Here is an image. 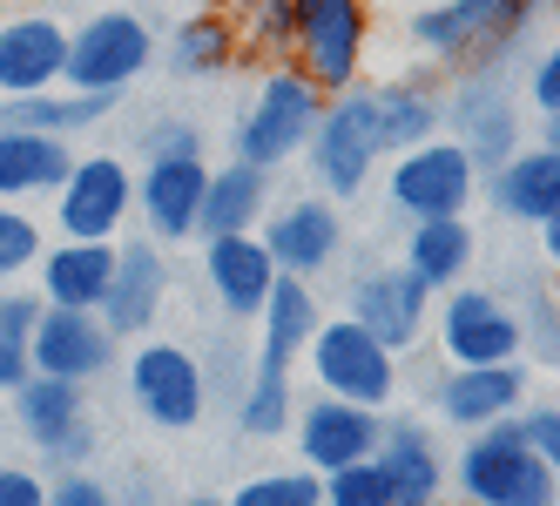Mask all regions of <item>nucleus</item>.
Returning a JSON list of instances; mask_svg holds the SVG:
<instances>
[{
	"label": "nucleus",
	"mask_w": 560,
	"mask_h": 506,
	"mask_svg": "<svg viewBox=\"0 0 560 506\" xmlns=\"http://www.w3.org/2000/svg\"><path fill=\"white\" fill-rule=\"evenodd\" d=\"M317 108H325V89H317L311 74L270 68L264 82H257V95H250V108L236 115L230 155H236V163H250V169H264V176H277L284 163L304 155V142L317 129Z\"/></svg>",
	"instance_id": "1"
},
{
	"label": "nucleus",
	"mask_w": 560,
	"mask_h": 506,
	"mask_svg": "<svg viewBox=\"0 0 560 506\" xmlns=\"http://www.w3.org/2000/svg\"><path fill=\"white\" fill-rule=\"evenodd\" d=\"M304 163H311L317 197H331V203H351L358 189L372 183V169L385 163V136H378V115H372V89L365 82L325 95L317 129L304 142Z\"/></svg>",
	"instance_id": "2"
},
{
	"label": "nucleus",
	"mask_w": 560,
	"mask_h": 506,
	"mask_svg": "<svg viewBox=\"0 0 560 506\" xmlns=\"http://www.w3.org/2000/svg\"><path fill=\"white\" fill-rule=\"evenodd\" d=\"M446 486L466 506H553V466L520 446L513 419L466 433L459 459H446Z\"/></svg>",
	"instance_id": "3"
},
{
	"label": "nucleus",
	"mask_w": 560,
	"mask_h": 506,
	"mask_svg": "<svg viewBox=\"0 0 560 506\" xmlns=\"http://www.w3.org/2000/svg\"><path fill=\"white\" fill-rule=\"evenodd\" d=\"M547 8V0H439V8H419L412 14V42L419 55L432 61H479V55H506L520 48L527 21Z\"/></svg>",
	"instance_id": "4"
},
{
	"label": "nucleus",
	"mask_w": 560,
	"mask_h": 506,
	"mask_svg": "<svg viewBox=\"0 0 560 506\" xmlns=\"http://www.w3.org/2000/svg\"><path fill=\"white\" fill-rule=\"evenodd\" d=\"M129 399L155 433H196V425H203V405H210V372L176 338H136Z\"/></svg>",
	"instance_id": "5"
},
{
	"label": "nucleus",
	"mask_w": 560,
	"mask_h": 506,
	"mask_svg": "<svg viewBox=\"0 0 560 506\" xmlns=\"http://www.w3.org/2000/svg\"><path fill=\"white\" fill-rule=\"evenodd\" d=\"M385 197L406 223H432V216H466L479 197V169L453 136H425L419 149H398L385 169Z\"/></svg>",
	"instance_id": "6"
},
{
	"label": "nucleus",
	"mask_w": 560,
	"mask_h": 506,
	"mask_svg": "<svg viewBox=\"0 0 560 506\" xmlns=\"http://www.w3.org/2000/svg\"><path fill=\"white\" fill-rule=\"evenodd\" d=\"M304 365L317 378V392L325 399H345V405H372L385 412L398 399V358L372 331H358L351 318H325L304 344Z\"/></svg>",
	"instance_id": "7"
},
{
	"label": "nucleus",
	"mask_w": 560,
	"mask_h": 506,
	"mask_svg": "<svg viewBox=\"0 0 560 506\" xmlns=\"http://www.w3.org/2000/svg\"><path fill=\"white\" fill-rule=\"evenodd\" d=\"M155 61V34L142 14L129 8H108L95 21H82L68 34V61H61V82L74 95H122L136 74H149Z\"/></svg>",
	"instance_id": "8"
},
{
	"label": "nucleus",
	"mask_w": 560,
	"mask_h": 506,
	"mask_svg": "<svg viewBox=\"0 0 560 506\" xmlns=\"http://www.w3.org/2000/svg\"><path fill=\"white\" fill-rule=\"evenodd\" d=\"M129 210H136V169H129V155H115V149L74 155V169L55 189L61 237H74V244H115V237H122V223H129Z\"/></svg>",
	"instance_id": "9"
},
{
	"label": "nucleus",
	"mask_w": 560,
	"mask_h": 506,
	"mask_svg": "<svg viewBox=\"0 0 560 506\" xmlns=\"http://www.w3.org/2000/svg\"><path fill=\"white\" fill-rule=\"evenodd\" d=\"M8 399H14V433L48 459V473H82V466L95 459V425H89L82 385L34 372L21 392H8Z\"/></svg>",
	"instance_id": "10"
},
{
	"label": "nucleus",
	"mask_w": 560,
	"mask_h": 506,
	"mask_svg": "<svg viewBox=\"0 0 560 506\" xmlns=\"http://www.w3.org/2000/svg\"><path fill=\"white\" fill-rule=\"evenodd\" d=\"M291 68L325 95L351 89L365 68V8L358 0H291Z\"/></svg>",
	"instance_id": "11"
},
{
	"label": "nucleus",
	"mask_w": 560,
	"mask_h": 506,
	"mask_svg": "<svg viewBox=\"0 0 560 506\" xmlns=\"http://www.w3.org/2000/svg\"><path fill=\"white\" fill-rule=\"evenodd\" d=\"M439 352L446 365H513L527 352L520 310L493 284H453L439 297Z\"/></svg>",
	"instance_id": "12"
},
{
	"label": "nucleus",
	"mask_w": 560,
	"mask_h": 506,
	"mask_svg": "<svg viewBox=\"0 0 560 506\" xmlns=\"http://www.w3.org/2000/svg\"><path fill=\"white\" fill-rule=\"evenodd\" d=\"M345 318L358 331H372L392 358H406L425 338V325H432V291L412 278L406 263H365L351 278V291H345Z\"/></svg>",
	"instance_id": "13"
},
{
	"label": "nucleus",
	"mask_w": 560,
	"mask_h": 506,
	"mask_svg": "<svg viewBox=\"0 0 560 506\" xmlns=\"http://www.w3.org/2000/svg\"><path fill=\"white\" fill-rule=\"evenodd\" d=\"M170 284H176V270H170L163 244L115 237V278H108V291L95 304V318L108 325L115 344H122V338H149L155 318H163V304H170Z\"/></svg>",
	"instance_id": "14"
},
{
	"label": "nucleus",
	"mask_w": 560,
	"mask_h": 506,
	"mask_svg": "<svg viewBox=\"0 0 560 506\" xmlns=\"http://www.w3.org/2000/svg\"><path fill=\"white\" fill-rule=\"evenodd\" d=\"M527 385H534V372L520 358L513 365H446L425 385V405L439 412V425H453V433H479V425L513 419L527 405Z\"/></svg>",
	"instance_id": "15"
},
{
	"label": "nucleus",
	"mask_w": 560,
	"mask_h": 506,
	"mask_svg": "<svg viewBox=\"0 0 560 506\" xmlns=\"http://www.w3.org/2000/svg\"><path fill=\"white\" fill-rule=\"evenodd\" d=\"M378 473H385V493L392 506H446V452H439V433H432V419L419 412H385L378 425Z\"/></svg>",
	"instance_id": "16"
},
{
	"label": "nucleus",
	"mask_w": 560,
	"mask_h": 506,
	"mask_svg": "<svg viewBox=\"0 0 560 506\" xmlns=\"http://www.w3.org/2000/svg\"><path fill=\"white\" fill-rule=\"evenodd\" d=\"M439 115H453V142L472 155L479 176H493L506 155L520 149V122H513V102L493 82V61H466V82L439 102Z\"/></svg>",
	"instance_id": "17"
},
{
	"label": "nucleus",
	"mask_w": 560,
	"mask_h": 506,
	"mask_svg": "<svg viewBox=\"0 0 560 506\" xmlns=\"http://www.w3.org/2000/svg\"><path fill=\"white\" fill-rule=\"evenodd\" d=\"M257 244L284 278H317L345 250V216L331 197H291V203H270V216L257 223Z\"/></svg>",
	"instance_id": "18"
},
{
	"label": "nucleus",
	"mask_w": 560,
	"mask_h": 506,
	"mask_svg": "<svg viewBox=\"0 0 560 506\" xmlns=\"http://www.w3.org/2000/svg\"><path fill=\"white\" fill-rule=\"evenodd\" d=\"M27 365L42 378H68V385H89L115 365V338L95 310H55L42 304L34 318V338H27Z\"/></svg>",
	"instance_id": "19"
},
{
	"label": "nucleus",
	"mask_w": 560,
	"mask_h": 506,
	"mask_svg": "<svg viewBox=\"0 0 560 506\" xmlns=\"http://www.w3.org/2000/svg\"><path fill=\"white\" fill-rule=\"evenodd\" d=\"M203 189H210V163L203 155H176V163H142L136 176V210H142V237L149 244H189L196 216H203Z\"/></svg>",
	"instance_id": "20"
},
{
	"label": "nucleus",
	"mask_w": 560,
	"mask_h": 506,
	"mask_svg": "<svg viewBox=\"0 0 560 506\" xmlns=\"http://www.w3.org/2000/svg\"><path fill=\"white\" fill-rule=\"evenodd\" d=\"M378 425H385V412H372V405H345V399H325V392H317L311 405L291 412V439H298V459L311 466V473H331V466L372 459Z\"/></svg>",
	"instance_id": "21"
},
{
	"label": "nucleus",
	"mask_w": 560,
	"mask_h": 506,
	"mask_svg": "<svg viewBox=\"0 0 560 506\" xmlns=\"http://www.w3.org/2000/svg\"><path fill=\"white\" fill-rule=\"evenodd\" d=\"M203 284L217 291L230 325H250L257 318L270 284H277V263L257 244V230H250V237H203Z\"/></svg>",
	"instance_id": "22"
},
{
	"label": "nucleus",
	"mask_w": 560,
	"mask_h": 506,
	"mask_svg": "<svg viewBox=\"0 0 560 506\" xmlns=\"http://www.w3.org/2000/svg\"><path fill=\"white\" fill-rule=\"evenodd\" d=\"M61 61H68V34L48 14H21L0 27V95H48L61 89Z\"/></svg>",
	"instance_id": "23"
},
{
	"label": "nucleus",
	"mask_w": 560,
	"mask_h": 506,
	"mask_svg": "<svg viewBox=\"0 0 560 506\" xmlns=\"http://www.w3.org/2000/svg\"><path fill=\"white\" fill-rule=\"evenodd\" d=\"M493 189V210L513 216V223H553L560 216V149L540 142V149H513L506 163L487 176Z\"/></svg>",
	"instance_id": "24"
},
{
	"label": "nucleus",
	"mask_w": 560,
	"mask_h": 506,
	"mask_svg": "<svg viewBox=\"0 0 560 506\" xmlns=\"http://www.w3.org/2000/svg\"><path fill=\"white\" fill-rule=\"evenodd\" d=\"M42 304H55V310H95L102 304V291H108V278H115V244H74V237H61V244H48L42 250Z\"/></svg>",
	"instance_id": "25"
},
{
	"label": "nucleus",
	"mask_w": 560,
	"mask_h": 506,
	"mask_svg": "<svg viewBox=\"0 0 560 506\" xmlns=\"http://www.w3.org/2000/svg\"><path fill=\"white\" fill-rule=\"evenodd\" d=\"M270 216V176L250 169V163H230L210 169V189H203V216H196V237H250V230Z\"/></svg>",
	"instance_id": "26"
},
{
	"label": "nucleus",
	"mask_w": 560,
	"mask_h": 506,
	"mask_svg": "<svg viewBox=\"0 0 560 506\" xmlns=\"http://www.w3.org/2000/svg\"><path fill=\"white\" fill-rule=\"evenodd\" d=\"M472 257H479L472 223H466V216H432V223H412L406 257H398V263H406L425 291H453V284H466Z\"/></svg>",
	"instance_id": "27"
},
{
	"label": "nucleus",
	"mask_w": 560,
	"mask_h": 506,
	"mask_svg": "<svg viewBox=\"0 0 560 506\" xmlns=\"http://www.w3.org/2000/svg\"><path fill=\"white\" fill-rule=\"evenodd\" d=\"M68 169H74V149H68V142L27 136V129H0V203L55 197Z\"/></svg>",
	"instance_id": "28"
},
{
	"label": "nucleus",
	"mask_w": 560,
	"mask_h": 506,
	"mask_svg": "<svg viewBox=\"0 0 560 506\" xmlns=\"http://www.w3.org/2000/svg\"><path fill=\"white\" fill-rule=\"evenodd\" d=\"M122 108V95H8L0 102V129H27V136H82L95 122H108V115Z\"/></svg>",
	"instance_id": "29"
},
{
	"label": "nucleus",
	"mask_w": 560,
	"mask_h": 506,
	"mask_svg": "<svg viewBox=\"0 0 560 506\" xmlns=\"http://www.w3.org/2000/svg\"><path fill=\"white\" fill-rule=\"evenodd\" d=\"M291 372L298 358H277V352H257L250 378H244V392H236V425H244V439H284L291 433Z\"/></svg>",
	"instance_id": "30"
},
{
	"label": "nucleus",
	"mask_w": 560,
	"mask_h": 506,
	"mask_svg": "<svg viewBox=\"0 0 560 506\" xmlns=\"http://www.w3.org/2000/svg\"><path fill=\"white\" fill-rule=\"evenodd\" d=\"M257 325H264V344H257V352L298 358L304 344H311V331L325 325V304H317L311 278H284V270H277V284H270V297H264V310H257Z\"/></svg>",
	"instance_id": "31"
},
{
	"label": "nucleus",
	"mask_w": 560,
	"mask_h": 506,
	"mask_svg": "<svg viewBox=\"0 0 560 506\" xmlns=\"http://www.w3.org/2000/svg\"><path fill=\"white\" fill-rule=\"evenodd\" d=\"M372 115H378L385 155L419 149L425 136H439V95L419 82H372Z\"/></svg>",
	"instance_id": "32"
},
{
	"label": "nucleus",
	"mask_w": 560,
	"mask_h": 506,
	"mask_svg": "<svg viewBox=\"0 0 560 506\" xmlns=\"http://www.w3.org/2000/svg\"><path fill=\"white\" fill-rule=\"evenodd\" d=\"M236 61V34L223 14H196L176 27V42H170V74H183V82H196V74H223Z\"/></svg>",
	"instance_id": "33"
},
{
	"label": "nucleus",
	"mask_w": 560,
	"mask_h": 506,
	"mask_svg": "<svg viewBox=\"0 0 560 506\" xmlns=\"http://www.w3.org/2000/svg\"><path fill=\"white\" fill-rule=\"evenodd\" d=\"M34 318H42V297L34 291H0V399L21 392V385L34 378L27 365V338H34Z\"/></svg>",
	"instance_id": "34"
},
{
	"label": "nucleus",
	"mask_w": 560,
	"mask_h": 506,
	"mask_svg": "<svg viewBox=\"0 0 560 506\" xmlns=\"http://www.w3.org/2000/svg\"><path fill=\"white\" fill-rule=\"evenodd\" d=\"M223 506H325V493H317L311 466H264V473H250Z\"/></svg>",
	"instance_id": "35"
},
{
	"label": "nucleus",
	"mask_w": 560,
	"mask_h": 506,
	"mask_svg": "<svg viewBox=\"0 0 560 506\" xmlns=\"http://www.w3.org/2000/svg\"><path fill=\"white\" fill-rule=\"evenodd\" d=\"M48 237H42V223H34L21 203H0V291H8L14 278H27L34 263H42Z\"/></svg>",
	"instance_id": "36"
},
{
	"label": "nucleus",
	"mask_w": 560,
	"mask_h": 506,
	"mask_svg": "<svg viewBox=\"0 0 560 506\" xmlns=\"http://www.w3.org/2000/svg\"><path fill=\"white\" fill-rule=\"evenodd\" d=\"M230 34L250 55H291V0H244V21Z\"/></svg>",
	"instance_id": "37"
},
{
	"label": "nucleus",
	"mask_w": 560,
	"mask_h": 506,
	"mask_svg": "<svg viewBox=\"0 0 560 506\" xmlns=\"http://www.w3.org/2000/svg\"><path fill=\"white\" fill-rule=\"evenodd\" d=\"M317 493H325V506H392L378 459H351V466H331V473H317Z\"/></svg>",
	"instance_id": "38"
},
{
	"label": "nucleus",
	"mask_w": 560,
	"mask_h": 506,
	"mask_svg": "<svg viewBox=\"0 0 560 506\" xmlns=\"http://www.w3.org/2000/svg\"><path fill=\"white\" fill-rule=\"evenodd\" d=\"M129 149L142 155V163H176V155H203V129H196L189 115H149Z\"/></svg>",
	"instance_id": "39"
},
{
	"label": "nucleus",
	"mask_w": 560,
	"mask_h": 506,
	"mask_svg": "<svg viewBox=\"0 0 560 506\" xmlns=\"http://www.w3.org/2000/svg\"><path fill=\"white\" fill-rule=\"evenodd\" d=\"M513 433H520V446H527L534 459L560 466V405H553V399H540V405H520V412H513Z\"/></svg>",
	"instance_id": "40"
},
{
	"label": "nucleus",
	"mask_w": 560,
	"mask_h": 506,
	"mask_svg": "<svg viewBox=\"0 0 560 506\" xmlns=\"http://www.w3.org/2000/svg\"><path fill=\"white\" fill-rule=\"evenodd\" d=\"M48 506H122V499H115L108 480H95L82 466V473H55L48 480Z\"/></svg>",
	"instance_id": "41"
},
{
	"label": "nucleus",
	"mask_w": 560,
	"mask_h": 506,
	"mask_svg": "<svg viewBox=\"0 0 560 506\" xmlns=\"http://www.w3.org/2000/svg\"><path fill=\"white\" fill-rule=\"evenodd\" d=\"M527 102H534V115H547V129H553V115H560V55L553 48L534 55V68H527Z\"/></svg>",
	"instance_id": "42"
},
{
	"label": "nucleus",
	"mask_w": 560,
	"mask_h": 506,
	"mask_svg": "<svg viewBox=\"0 0 560 506\" xmlns=\"http://www.w3.org/2000/svg\"><path fill=\"white\" fill-rule=\"evenodd\" d=\"M0 506H48V473L0 459Z\"/></svg>",
	"instance_id": "43"
},
{
	"label": "nucleus",
	"mask_w": 560,
	"mask_h": 506,
	"mask_svg": "<svg viewBox=\"0 0 560 506\" xmlns=\"http://www.w3.org/2000/svg\"><path fill=\"white\" fill-rule=\"evenodd\" d=\"M163 506H223V499H210V493H189V499H163Z\"/></svg>",
	"instance_id": "44"
}]
</instances>
